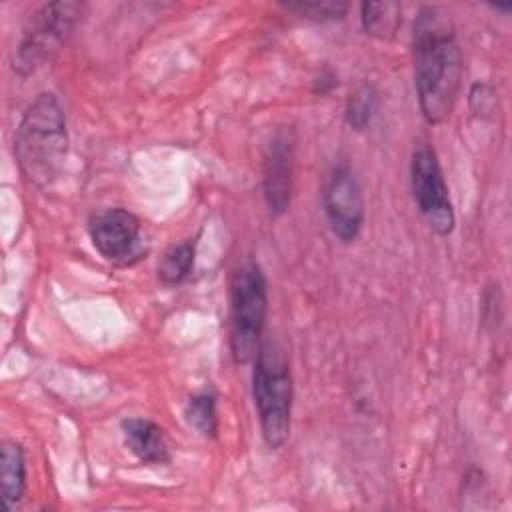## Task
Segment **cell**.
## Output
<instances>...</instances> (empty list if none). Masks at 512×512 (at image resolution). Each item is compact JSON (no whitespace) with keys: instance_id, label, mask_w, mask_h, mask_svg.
Masks as SVG:
<instances>
[{"instance_id":"6da1fadb","label":"cell","mask_w":512,"mask_h":512,"mask_svg":"<svg viewBox=\"0 0 512 512\" xmlns=\"http://www.w3.org/2000/svg\"><path fill=\"white\" fill-rule=\"evenodd\" d=\"M414 84L418 104L428 124L444 122L462 82V52L450 12L422 6L414 20Z\"/></svg>"},{"instance_id":"7a4b0ae2","label":"cell","mask_w":512,"mask_h":512,"mask_svg":"<svg viewBox=\"0 0 512 512\" xmlns=\"http://www.w3.org/2000/svg\"><path fill=\"white\" fill-rule=\"evenodd\" d=\"M68 154L66 116L52 92L38 94L24 110L14 132V158L22 176L44 188L52 184Z\"/></svg>"},{"instance_id":"3957f363","label":"cell","mask_w":512,"mask_h":512,"mask_svg":"<svg viewBox=\"0 0 512 512\" xmlns=\"http://www.w3.org/2000/svg\"><path fill=\"white\" fill-rule=\"evenodd\" d=\"M252 396L258 410L262 438L268 448L278 450L290 434L294 384L286 352L276 340L262 342L256 352Z\"/></svg>"},{"instance_id":"277c9868","label":"cell","mask_w":512,"mask_h":512,"mask_svg":"<svg viewBox=\"0 0 512 512\" xmlns=\"http://www.w3.org/2000/svg\"><path fill=\"white\" fill-rule=\"evenodd\" d=\"M268 314V282L256 260L242 262L230 280V352L236 364L256 358Z\"/></svg>"},{"instance_id":"5b68a950","label":"cell","mask_w":512,"mask_h":512,"mask_svg":"<svg viewBox=\"0 0 512 512\" xmlns=\"http://www.w3.org/2000/svg\"><path fill=\"white\" fill-rule=\"evenodd\" d=\"M86 4L82 2H48L38 8L26 28L20 42L12 52V70L20 78H28L46 66L60 48L68 42L76 26L82 22Z\"/></svg>"},{"instance_id":"8992f818","label":"cell","mask_w":512,"mask_h":512,"mask_svg":"<svg viewBox=\"0 0 512 512\" xmlns=\"http://www.w3.org/2000/svg\"><path fill=\"white\" fill-rule=\"evenodd\" d=\"M410 184L420 214L438 236H448L454 230L456 216L448 196V186L442 176V168L436 152L420 144L412 152L410 160Z\"/></svg>"},{"instance_id":"52a82bcc","label":"cell","mask_w":512,"mask_h":512,"mask_svg":"<svg viewBox=\"0 0 512 512\" xmlns=\"http://www.w3.org/2000/svg\"><path fill=\"white\" fill-rule=\"evenodd\" d=\"M322 202L334 236L344 244L354 242L362 230L366 210L362 186L346 164H340L330 172Z\"/></svg>"},{"instance_id":"ba28073f","label":"cell","mask_w":512,"mask_h":512,"mask_svg":"<svg viewBox=\"0 0 512 512\" xmlns=\"http://www.w3.org/2000/svg\"><path fill=\"white\" fill-rule=\"evenodd\" d=\"M294 130L278 128L264 150V200L274 216L288 210L294 182Z\"/></svg>"},{"instance_id":"9c48e42d","label":"cell","mask_w":512,"mask_h":512,"mask_svg":"<svg viewBox=\"0 0 512 512\" xmlns=\"http://www.w3.org/2000/svg\"><path fill=\"white\" fill-rule=\"evenodd\" d=\"M88 234L104 260L128 262L138 250L140 220L124 208H106L90 218Z\"/></svg>"},{"instance_id":"30bf717a","label":"cell","mask_w":512,"mask_h":512,"mask_svg":"<svg viewBox=\"0 0 512 512\" xmlns=\"http://www.w3.org/2000/svg\"><path fill=\"white\" fill-rule=\"evenodd\" d=\"M122 436L126 448L144 464H168L172 460L164 430L150 418L130 416L124 418Z\"/></svg>"},{"instance_id":"8fae6325","label":"cell","mask_w":512,"mask_h":512,"mask_svg":"<svg viewBox=\"0 0 512 512\" xmlns=\"http://www.w3.org/2000/svg\"><path fill=\"white\" fill-rule=\"evenodd\" d=\"M26 490V458L24 450L14 440L2 442L0 458V496L4 510L12 512L22 502Z\"/></svg>"},{"instance_id":"7c38bea8","label":"cell","mask_w":512,"mask_h":512,"mask_svg":"<svg viewBox=\"0 0 512 512\" xmlns=\"http://www.w3.org/2000/svg\"><path fill=\"white\" fill-rule=\"evenodd\" d=\"M362 28L378 40L394 38L402 24V6L396 2H364L360 6Z\"/></svg>"},{"instance_id":"4fadbf2b","label":"cell","mask_w":512,"mask_h":512,"mask_svg":"<svg viewBox=\"0 0 512 512\" xmlns=\"http://www.w3.org/2000/svg\"><path fill=\"white\" fill-rule=\"evenodd\" d=\"M194 256H196V240H184L180 244L170 246L158 264L160 282L164 286L182 284L192 272Z\"/></svg>"},{"instance_id":"5bb4252c","label":"cell","mask_w":512,"mask_h":512,"mask_svg":"<svg viewBox=\"0 0 512 512\" xmlns=\"http://www.w3.org/2000/svg\"><path fill=\"white\" fill-rule=\"evenodd\" d=\"M184 416L192 428H196L202 436L214 438L218 432V412H216V396L212 392H200L188 398Z\"/></svg>"},{"instance_id":"9a60e30c","label":"cell","mask_w":512,"mask_h":512,"mask_svg":"<svg viewBox=\"0 0 512 512\" xmlns=\"http://www.w3.org/2000/svg\"><path fill=\"white\" fill-rule=\"evenodd\" d=\"M376 108H378V92L374 90V86L370 84L358 86L346 102V110H344L346 124L358 132L366 130L376 114Z\"/></svg>"},{"instance_id":"2e32d148","label":"cell","mask_w":512,"mask_h":512,"mask_svg":"<svg viewBox=\"0 0 512 512\" xmlns=\"http://www.w3.org/2000/svg\"><path fill=\"white\" fill-rule=\"evenodd\" d=\"M288 12H294L300 18L312 22H332L340 20L348 12V4L344 2H328V0H310V2H284L282 4Z\"/></svg>"},{"instance_id":"e0dca14e","label":"cell","mask_w":512,"mask_h":512,"mask_svg":"<svg viewBox=\"0 0 512 512\" xmlns=\"http://www.w3.org/2000/svg\"><path fill=\"white\" fill-rule=\"evenodd\" d=\"M478 102V106H474L472 110L476 114H484V112H490V104L494 102V96L490 92V88L486 84H474L472 90H470V104Z\"/></svg>"},{"instance_id":"ac0fdd59","label":"cell","mask_w":512,"mask_h":512,"mask_svg":"<svg viewBox=\"0 0 512 512\" xmlns=\"http://www.w3.org/2000/svg\"><path fill=\"white\" fill-rule=\"evenodd\" d=\"M334 86H338V78L332 72H324L314 80V92L316 94H328Z\"/></svg>"}]
</instances>
